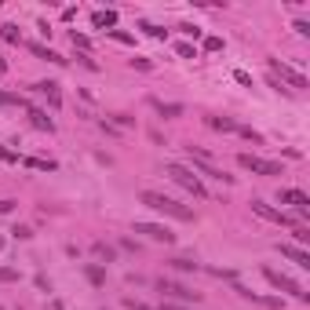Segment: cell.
Here are the masks:
<instances>
[{
	"instance_id": "obj_13",
	"label": "cell",
	"mask_w": 310,
	"mask_h": 310,
	"mask_svg": "<svg viewBox=\"0 0 310 310\" xmlns=\"http://www.w3.org/2000/svg\"><path fill=\"white\" fill-rule=\"evenodd\" d=\"M33 91L48 99L51 110H58V106H62V91H58V84H55V81H40V84H33Z\"/></svg>"
},
{
	"instance_id": "obj_12",
	"label": "cell",
	"mask_w": 310,
	"mask_h": 310,
	"mask_svg": "<svg viewBox=\"0 0 310 310\" xmlns=\"http://www.w3.org/2000/svg\"><path fill=\"white\" fill-rule=\"evenodd\" d=\"M234 292H237V296H244V299H252V303H259V306H270V310H281V306H285L281 296H259V292H248V288H241V285H234Z\"/></svg>"
},
{
	"instance_id": "obj_43",
	"label": "cell",
	"mask_w": 310,
	"mask_h": 310,
	"mask_svg": "<svg viewBox=\"0 0 310 310\" xmlns=\"http://www.w3.org/2000/svg\"><path fill=\"white\" fill-rule=\"evenodd\" d=\"M0 248H4V237H0Z\"/></svg>"
},
{
	"instance_id": "obj_37",
	"label": "cell",
	"mask_w": 310,
	"mask_h": 310,
	"mask_svg": "<svg viewBox=\"0 0 310 310\" xmlns=\"http://www.w3.org/2000/svg\"><path fill=\"white\" fill-rule=\"evenodd\" d=\"M124 306H128V310H153V306H146V303H139V299H132V296L124 299Z\"/></svg>"
},
{
	"instance_id": "obj_18",
	"label": "cell",
	"mask_w": 310,
	"mask_h": 310,
	"mask_svg": "<svg viewBox=\"0 0 310 310\" xmlns=\"http://www.w3.org/2000/svg\"><path fill=\"white\" fill-rule=\"evenodd\" d=\"M0 106H15V110H26V95H15V91H0Z\"/></svg>"
},
{
	"instance_id": "obj_41",
	"label": "cell",
	"mask_w": 310,
	"mask_h": 310,
	"mask_svg": "<svg viewBox=\"0 0 310 310\" xmlns=\"http://www.w3.org/2000/svg\"><path fill=\"white\" fill-rule=\"evenodd\" d=\"M0 73H8V62H4V58H0Z\"/></svg>"
},
{
	"instance_id": "obj_16",
	"label": "cell",
	"mask_w": 310,
	"mask_h": 310,
	"mask_svg": "<svg viewBox=\"0 0 310 310\" xmlns=\"http://www.w3.org/2000/svg\"><path fill=\"white\" fill-rule=\"evenodd\" d=\"M29 51H33L37 58H48V62H55V66H66V58H62L58 51H51V48H44V44H29Z\"/></svg>"
},
{
	"instance_id": "obj_10",
	"label": "cell",
	"mask_w": 310,
	"mask_h": 310,
	"mask_svg": "<svg viewBox=\"0 0 310 310\" xmlns=\"http://www.w3.org/2000/svg\"><path fill=\"white\" fill-rule=\"evenodd\" d=\"M277 252H281L288 263H296L299 270H310V256L303 252V248H296V244H281V241H277Z\"/></svg>"
},
{
	"instance_id": "obj_30",
	"label": "cell",
	"mask_w": 310,
	"mask_h": 310,
	"mask_svg": "<svg viewBox=\"0 0 310 310\" xmlns=\"http://www.w3.org/2000/svg\"><path fill=\"white\" fill-rule=\"evenodd\" d=\"M95 256H102L106 263H110V259H113V248H106L102 241H95Z\"/></svg>"
},
{
	"instance_id": "obj_26",
	"label": "cell",
	"mask_w": 310,
	"mask_h": 310,
	"mask_svg": "<svg viewBox=\"0 0 310 310\" xmlns=\"http://www.w3.org/2000/svg\"><path fill=\"white\" fill-rule=\"evenodd\" d=\"M172 267L182 270V274H190V270H197V263H194V259H172Z\"/></svg>"
},
{
	"instance_id": "obj_9",
	"label": "cell",
	"mask_w": 310,
	"mask_h": 310,
	"mask_svg": "<svg viewBox=\"0 0 310 310\" xmlns=\"http://www.w3.org/2000/svg\"><path fill=\"white\" fill-rule=\"evenodd\" d=\"M135 234H146L150 241H161V244H175V234L161 223H135Z\"/></svg>"
},
{
	"instance_id": "obj_28",
	"label": "cell",
	"mask_w": 310,
	"mask_h": 310,
	"mask_svg": "<svg viewBox=\"0 0 310 310\" xmlns=\"http://www.w3.org/2000/svg\"><path fill=\"white\" fill-rule=\"evenodd\" d=\"M205 51H223V37H205Z\"/></svg>"
},
{
	"instance_id": "obj_36",
	"label": "cell",
	"mask_w": 310,
	"mask_h": 310,
	"mask_svg": "<svg viewBox=\"0 0 310 310\" xmlns=\"http://www.w3.org/2000/svg\"><path fill=\"white\" fill-rule=\"evenodd\" d=\"M175 51H179L182 58H194V44H186V40H182V44H175Z\"/></svg>"
},
{
	"instance_id": "obj_17",
	"label": "cell",
	"mask_w": 310,
	"mask_h": 310,
	"mask_svg": "<svg viewBox=\"0 0 310 310\" xmlns=\"http://www.w3.org/2000/svg\"><path fill=\"white\" fill-rule=\"evenodd\" d=\"M153 110H157L164 120H172V117H182V106H179V102H157V99H153Z\"/></svg>"
},
{
	"instance_id": "obj_25",
	"label": "cell",
	"mask_w": 310,
	"mask_h": 310,
	"mask_svg": "<svg viewBox=\"0 0 310 310\" xmlns=\"http://www.w3.org/2000/svg\"><path fill=\"white\" fill-rule=\"evenodd\" d=\"M106 37H113L117 44H135V37H132V33H124V29H110Z\"/></svg>"
},
{
	"instance_id": "obj_34",
	"label": "cell",
	"mask_w": 310,
	"mask_h": 310,
	"mask_svg": "<svg viewBox=\"0 0 310 310\" xmlns=\"http://www.w3.org/2000/svg\"><path fill=\"white\" fill-rule=\"evenodd\" d=\"M11 234H15V237H19V241H29V237H33V230H29V226H15V230H11Z\"/></svg>"
},
{
	"instance_id": "obj_38",
	"label": "cell",
	"mask_w": 310,
	"mask_h": 310,
	"mask_svg": "<svg viewBox=\"0 0 310 310\" xmlns=\"http://www.w3.org/2000/svg\"><path fill=\"white\" fill-rule=\"evenodd\" d=\"M237 132H241L244 139H252V143H263V135H259V132H252V128H237Z\"/></svg>"
},
{
	"instance_id": "obj_7",
	"label": "cell",
	"mask_w": 310,
	"mask_h": 310,
	"mask_svg": "<svg viewBox=\"0 0 310 310\" xmlns=\"http://www.w3.org/2000/svg\"><path fill=\"white\" fill-rule=\"evenodd\" d=\"M252 212L259 215V219H267V223H277V226H296V219H292V215H285L281 208L263 205V201H252Z\"/></svg>"
},
{
	"instance_id": "obj_23",
	"label": "cell",
	"mask_w": 310,
	"mask_h": 310,
	"mask_svg": "<svg viewBox=\"0 0 310 310\" xmlns=\"http://www.w3.org/2000/svg\"><path fill=\"white\" fill-rule=\"evenodd\" d=\"M11 281H19V270H15V267H0V285H11Z\"/></svg>"
},
{
	"instance_id": "obj_31",
	"label": "cell",
	"mask_w": 310,
	"mask_h": 310,
	"mask_svg": "<svg viewBox=\"0 0 310 310\" xmlns=\"http://www.w3.org/2000/svg\"><path fill=\"white\" fill-rule=\"evenodd\" d=\"M143 29H146L150 37H157V40H164V29H161V26H153V22H143Z\"/></svg>"
},
{
	"instance_id": "obj_15",
	"label": "cell",
	"mask_w": 310,
	"mask_h": 310,
	"mask_svg": "<svg viewBox=\"0 0 310 310\" xmlns=\"http://www.w3.org/2000/svg\"><path fill=\"white\" fill-rule=\"evenodd\" d=\"M91 26H95V29H106V33H110V29L117 26V11H95V15H91Z\"/></svg>"
},
{
	"instance_id": "obj_29",
	"label": "cell",
	"mask_w": 310,
	"mask_h": 310,
	"mask_svg": "<svg viewBox=\"0 0 310 310\" xmlns=\"http://www.w3.org/2000/svg\"><path fill=\"white\" fill-rule=\"evenodd\" d=\"M0 161H8V164H19V153L8 150V146H0Z\"/></svg>"
},
{
	"instance_id": "obj_40",
	"label": "cell",
	"mask_w": 310,
	"mask_h": 310,
	"mask_svg": "<svg viewBox=\"0 0 310 310\" xmlns=\"http://www.w3.org/2000/svg\"><path fill=\"white\" fill-rule=\"evenodd\" d=\"M15 208V201H0V212H11Z\"/></svg>"
},
{
	"instance_id": "obj_14",
	"label": "cell",
	"mask_w": 310,
	"mask_h": 310,
	"mask_svg": "<svg viewBox=\"0 0 310 310\" xmlns=\"http://www.w3.org/2000/svg\"><path fill=\"white\" fill-rule=\"evenodd\" d=\"M26 117H29V124H33V128H40V132H55V120L48 117V110H37V106H26Z\"/></svg>"
},
{
	"instance_id": "obj_21",
	"label": "cell",
	"mask_w": 310,
	"mask_h": 310,
	"mask_svg": "<svg viewBox=\"0 0 310 310\" xmlns=\"http://www.w3.org/2000/svg\"><path fill=\"white\" fill-rule=\"evenodd\" d=\"M0 37H4L8 44H19V26H15V22H4V26H0Z\"/></svg>"
},
{
	"instance_id": "obj_6",
	"label": "cell",
	"mask_w": 310,
	"mask_h": 310,
	"mask_svg": "<svg viewBox=\"0 0 310 310\" xmlns=\"http://www.w3.org/2000/svg\"><path fill=\"white\" fill-rule=\"evenodd\" d=\"M270 73H274V81H277V84L288 81L292 88H306V77H303V73H296L292 66H285L281 58H270Z\"/></svg>"
},
{
	"instance_id": "obj_24",
	"label": "cell",
	"mask_w": 310,
	"mask_h": 310,
	"mask_svg": "<svg viewBox=\"0 0 310 310\" xmlns=\"http://www.w3.org/2000/svg\"><path fill=\"white\" fill-rule=\"evenodd\" d=\"M70 40H73V48H81V51H88V48H91V40H88L84 33H77V29L70 33Z\"/></svg>"
},
{
	"instance_id": "obj_4",
	"label": "cell",
	"mask_w": 310,
	"mask_h": 310,
	"mask_svg": "<svg viewBox=\"0 0 310 310\" xmlns=\"http://www.w3.org/2000/svg\"><path fill=\"white\" fill-rule=\"evenodd\" d=\"M263 277H267V281H270L277 292H288V296H296L299 303H306V299H310L306 292H303V285H299V281H292L288 274H277V270H270V267H263Z\"/></svg>"
},
{
	"instance_id": "obj_35",
	"label": "cell",
	"mask_w": 310,
	"mask_h": 310,
	"mask_svg": "<svg viewBox=\"0 0 310 310\" xmlns=\"http://www.w3.org/2000/svg\"><path fill=\"white\" fill-rule=\"evenodd\" d=\"M179 33H186V37H194V40H197V37H201V29L190 26V22H182V26H179Z\"/></svg>"
},
{
	"instance_id": "obj_27",
	"label": "cell",
	"mask_w": 310,
	"mask_h": 310,
	"mask_svg": "<svg viewBox=\"0 0 310 310\" xmlns=\"http://www.w3.org/2000/svg\"><path fill=\"white\" fill-rule=\"evenodd\" d=\"M292 237H296V244H306L310 241V230L306 226H292Z\"/></svg>"
},
{
	"instance_id": "obj_8",
	"label": "cell",
	"mask_w": 310,
	"mask_h": 310,
	"mask_svg": "<svg viewBox=\"0 0 310 310\" xmlns=\"http://www.w3.org/2000/svg\"><path fill=\"white\" fill-rule=\"evenodd\" d=\"M157 288L164 292V296H172V299H182V303H197V299H201V292H190L186 285L168 281V277H161V281H157Z\"/></svg>"
},
{
	"instance_id": "obj_5",
	"label": "cell",
	"mask_w": 310,
	"mask_h": 310,
	"mask_svg": "<svg viewBox=\"0 0 310 310\" xmlns=\"http://www.w3.org/2000/svg\"><path fill=\"white\" fill-rule=\"evenodd\" d=\"M237 164L244 172H256V175H281V164L267 161V157H256V153H237Z\"/></svg>"
},
{
	"instance_id": "obj_2",
	"label": "cell",
	"mask_w": 310,
	"mask_h": 310,
	"mask_svg": "<svg viewBox=\"0 0 310 310\" xmlns=\"http://www.w3.org/2000/svg\"><path fill=\"white\" fill-rule=\"evenodd\" d=\"M186 153H190V161H194V172L201 175H208V179H219V182H234V175H226L219 164H215L205 150H197V146H186Z\"/></svg>"
},
{
	"instance_id": "obj_32",
	"label": "cell",
	"mask_w": 310,
	"mask_h": 310,
	"mask_svg": "<svg viewBox=\"0 0 310 310\" xmlns=\"http://www.w3.org/2000/svg\"><path fill=\"white\" fill-rule=\"evenodd\" d=\"M234 81L244 84V88H252V77H248V70H234Z\"/></svg>"
},
{
	"instance_id": "obj_39",
	"label": "cell",
	"mask_w": 310,
	"mask_h": 310,
	"mask_svg": "<svg viewBox=\"0 0 310 310\" xmlns=\"http://www.w3.org/2000/svg\"><path fill=\"white\" fill-rule=\"evenodd\" d=\"M292 29H296L299 37H310V22H296V26H292Z\"/></svg>"
},
{
	"instance_id": "obj_3",
	"label": "cell",
	"mask_w": 310,
	"mask_h": 310,
	"mask_svg": "<svg viewBox=\"0 0 310 310\" xmlns=\"http://www.w3.org/2000/svg\"><path fill=\"white\" fill-rule=\"evenodd\" d=\"M164 172L172 175V179L182 186V190H190L194 197H205V182H201V179H197V175H194L186 164H164Z\"/></svg>"
},
{
	"instance_id": "obj_22",
	"label": "cell",
	"mask_w": 310,
	"mask_h": 310,
	"mask_svg": "<svg viewBox=\"0 0 310 310\" xmlns=\"http://www.w3.org/2000/svg\"><path fill=\"white\" fill-rule=\"evenodd\" d=\"M84 274H88V281H91V285H102V281H106V270H102V267H95V263H91Z\"/></svg>"
},
{
	"instance_id": "obj_19",
	"label": "cell",
	"mask_w": 310,
	"mask_h": 310,
	"mask_svg": "<svg viewBox=\"0 0 310 310\" xmlns=\"http://www.w3.org/2000/svg\"><path fill=\"white\" fill-rule=\"evenodd\" d=\"M22 164H26V168H37V172H55V168H58L55 161H44V157H26Z\"/></svg>"
},
{
	"instance_id": "obj_20",
	"label": "cell",
	"mask_w": 310,
	"mask_h": 310,
	"mask_svg": "<svg viewBox=\"0 0 310 310\" xmlns=\"http://www.w3.org/2000/svg\"><path fill=\"white\" fill-rule=\"evenodd\" d=\"M208 128H215V132H237V124L230 117H208Z\"/></svg>"
},
{
	"instance_id": "obj_11",
	"label": "cell",
	"mask_w": 310,
	"mask_h": 310,
	"mask_svg": "<svg viewBox=\"0 0 310 310\" xmlns=\"http://www.w3.org/2000/svg\"><path fill=\"white\" fill-rule=\"evenodd\" d=\"M277 201H281V205H292L296 212H310V197L303 190H281V194H277Z\"/></svg>"
},
{
	"instance_id": "obj_1",
	"label": "cell",
	"mask_w": 310,
	"mask_h": 310,
	"mask_svg": "<svg viewBox=\"0 0 310 310\" xmlns=\"http://www.w3.org/2000/svg\"><path fill=\"white\" fill-rule=\"evenodd\" d=\"M143 201L146 208H153V212H161V215H172V219H179V223H190L194 219V208H186V205H179V201H172V197H164V194H157V190H143Z\"/></svg>"
},
{
	"instance_id": "obj_33",
	"label": "cell",
	"mask_w": 310,
	"mask_h": 310,
	"mask_svg": "<svg viewBox=\"0 0 310 310\" xmlns=\"http://www.w3.org/2000/svg\"><path fill=\"white\" fill-rule=\"evenodd\" d=\"M113 124H117V128H132V124H135V120H132L128 113H113Z\"/></svg>"
},
{
	"instance_id": "obj_42",
	"label": "cell",
	"mask_w": 310,
	"mask_h": 310,
	"mask_svg": "<svg viewBox=\"0 0 310 310\" xmlns=\"http://www.w3.org/2000/svg\"><path fill=\"white\" fill-rule=\"evenodd\" d=\"M164 310H182V306H164Z\"/></svg>"
}]
</instances>
